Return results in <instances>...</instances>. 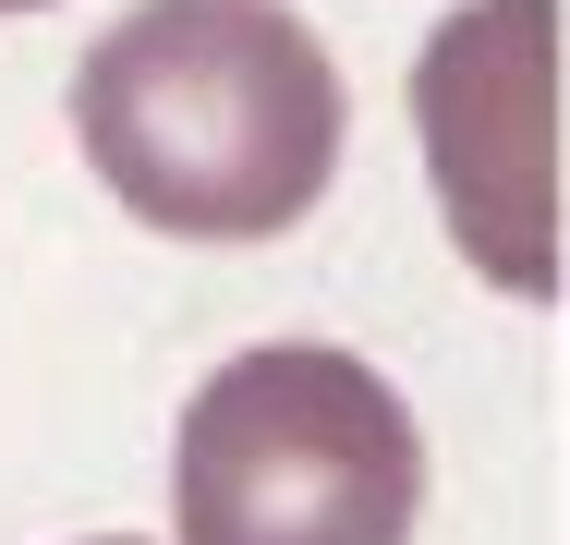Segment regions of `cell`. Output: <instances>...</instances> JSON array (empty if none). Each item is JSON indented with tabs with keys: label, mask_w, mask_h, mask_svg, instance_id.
Wrapping results in <instances>:
<instances>
[{
	"label": "cell",
	"mask_w": 570,
	"mask_h": 545,
	"mask_svg": "<svg viewBox=\"0 0 570 545\" xmlns=\"http://www.w3.org/2000/svg\"><path fill=\"white\" fill-rule=\"evenodd\" d=\"M341 61L279 0H134L73 61L86 170L146 230L267 242L341 170Z\"/></svg>",
	"instance_id": "6da1fadb"
},
{
	"label": "cell",
	"mask_w": 570,
	"mask_h": 545,
	"mask_svg": "<svg viewBox=\"0 0 570 545\" xmlns=\"http://www.w3.org/2000/svg\"><path fill=\"white\" fill-rule=\"evenodd\" d=\"M425 436L401 388L328 339H255L183 400L170 522L183 545H413Z\"/></svg>",
	"instance_id": "7a4b0ae2"
},
{
	"label": "cell",
	"mask_w": 570,
	"mask_h": 545,
	"mask_svg": "<svg viewBox=\"0 0 570 545\" xmlns=\"http://www.w3.org/2000/svg\"><path fill=\"white\" fill-rule=\"evenodd\" d=\"M413 133L461 267L510 304L559 291V0H461L413 61Z\"/></svg>",
	"instance_id": "3957f363"
},
{
	"label": "cell",
	"mask_w": 570,
	"mask_h": 545,
	"mask_svg": "<svg viewBox=\"0 0 570 545\" xmlns=\"http://www.w3.org/2000/svg\"><path fill=\"white\" fill-rule=\"evenodd\" d=\"M0 12H37V0H0Z\"/></svg>",
	"instance_id": "277c9868"
},
{
	"label": "cell",
	"mask_w": 570,
	"mask_h": 545,
	"mask_svg": "<svg viewBox=\"0 0 570 545\" xmlns=\"http://www.w3.org/2000/svg\"><path fill=\"white\" fill-rule=\"evenodd\" d=\"M98 545H134V534H98Z\"/></svg>",
	"instance_id": "5b68a950"
}]
</instances>
